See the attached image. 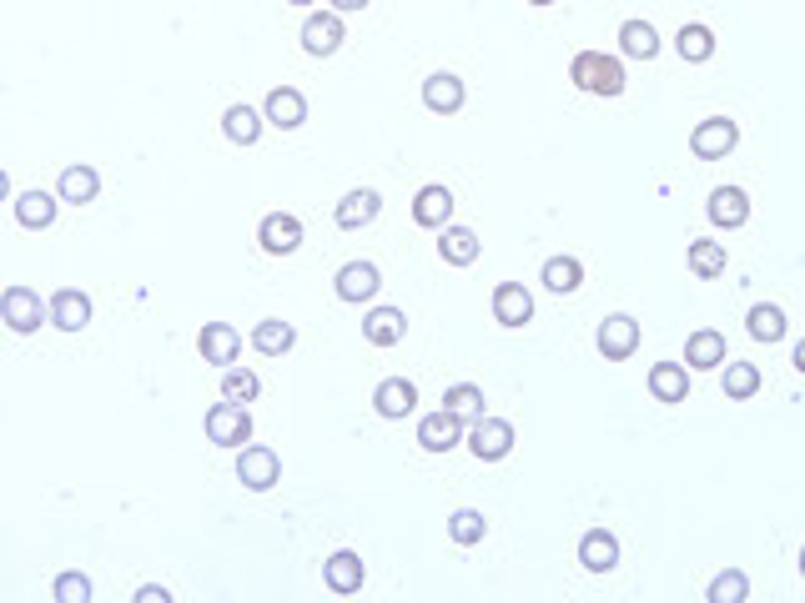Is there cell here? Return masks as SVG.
Instances as JSON below:
<instances>
[{"label": "cell", "instance_id": "cell-1", "mask_svg": "<svg viewBox=\"0 0 805 603\" xmlns=\"http://www.w3.org/2000/svg\"><path fill=\"white\" fill-rule=\"evenodd\" d=\"M570 81L579 86V91H589V97H625V66L614 61V55L604 51H579L570 61Z\"/></svg>", "mask_w": 805, "mask_h": 603}, {"label": "cell", "instance_id": "cell-2", "mask_svg": "<svg viewBox=\"0 0 805 603\" xmlns=\"http://www.w3.org/2000/svg\"><path fill=\"white\" fill-rule=\"evenodd\" d=\"M207 438L217 442V448H242V442L252 438V412L247 402H212L207 408Z\"/></svg>", "mask_w": 805, "mask_h": 603}, {"label": "cell", "instance_id": "cell-3", "mask_svg": "<svg viewBox=\"0 0 805 603\" xmlns=\"http://www.w3.org/2000/svg\"><path fill=\"white\" fill-rule=\"evenodd\" d=\"M0 317H5V328L11 332H36L41 322H51V302H41V292L30 287H5V297H0Z\"/></svg>", "mask_w": 805, "mask_h": 603}, {"label": "cell", "instance_id": "cell-4", "mask_svg": "<svg viewBox=\"0 0 805 603\" xmlns=\"http://www.w3.org/2000/svg\"><path fill=\"white\" fill-rule=\"evenodd\" d=\"M237 478H242V488H252V493H267V488L282 478V458L272 448H263V442H252V448L237 452Z\"/></svg>", "mask_w": 805, "mask_h": 603}, {"label": "cell", "instance_id": "cell-5", "mask_svg": "<svg viewBox=\"0 0 805 603\" xmlns=\"http://www.w3.org/2000/svg\"><path fill=\"white\" fill-rule=\"evenodd\" d=\"M736 146H740V126L725 121V116H710V121H700L690 131V151L700 162H720V156H730Z\"/></svg>", "mask_w": 805, "mask_h": 603}, {"label": "cell", "instance_id": "cell-6", "mask_svg": "<svg viewBox=\"0 0 805 603\" xmlns=\"http://www.w3.org/2000/svg\"><path fill=\"white\" fill-rule=\"evenodd\" d=\"M469 448L478 463H499L514 452V423H503V418H478L469 433Z\"/></svg>", "mask_w": 805, "mask_h": 603}, {"label": "cell", "instance_id": "cell-7", "mask_svg": "<svg viewBox=\"0 0 805 603\" xmlns=\"http://www.w3.org/2000/svg\"><path fill=\"white\" fill-rule=\"evenodd\" d=\"M599 352H604V362H625V357H635L639 347V322L629 312H614L599 322Z\"/></svg>", "mask_w": 805, "mask_h": 603}, {"label": "cell", "instance_id": "cell-8", "mask_svg": "<svg viewBox=\"0 0 805 603\" xmlns=\"http://www.w3.org/2000/svg\"><path fill=\"white\" fill-rule=\"evenodd\" d=\"M257 242H263L267 257H292V252L303 247V221L292 217V211H272L257 227Z\"/></svg>", "mask_w": 805, "mask_h": 603}, {"label": "cell", "instance_id": "cell-9", "mask_svg": "<svg viewBox=\"0 0 805 603\" xmlns=\"http://www.w3.org/2000/svg\"><path fill=\"white\" fill-rule=\"evenodd\" d=\"M343 41H347L343 11H322V15H307L303 21V51L307 55H333Z\"/></svg>", "mask_w": 805, "mask_h": 603}, {"label": "cell", "instance_id": "cell-10", "mask_svg": "<svg viewBox=\"0 0 805 603\" xmlns=\"http://www.w3.org/2000/svg\"><path fill=\"white\" fill-rule=\"evenodd\" d=\"M196 352H202V362H212V368H232L237 352H242V337H237L232 322H207L202 337H196Z\"/></svg>", "mask_w": 805, "mask_h": 603}, {"label": "cell", "instance_id": "cell-11", "mask_svg": "<svg viewBox=\"0 0 805 603\" xmlns=\"http://www.w3.org/2000/svg\"><path fill=\"white\" fill-rule=\"evenodd\" d=\"M418 442H423L429 452H448V448H459V442H463V418H459V412H448V408L429 412V418L418 423Z\"/></svg>", "mask_w": 805, "mask_h": 603}, {"label": "cell", "instance_id": "cell-12", "mask_svg": "<svg viewBox=\"0 0 805 603\" xmlns=\"http://www.w3.org/2000/svg\"><path fill=\"white\" fill-rule=\"evenodd\" d=\"M337 297L343 302H373L378 287H383V272H378L373 261H347L343 272H337Z\"/></svg>", "mask_w": 805, "mask_h": 603}, {"label": "cell", "instance_id": "cell-13", "mask_svg": "<svg viewBox=\"0 0 805 603\" xmlns=\"http://www.w3.org/2000/svg\"><path fill=\"white\" fill-rule=\"evenodd\" d=\"M579 563L589 568V574H610V568H619V538H614L610 528H589V534L579 538Z\"/></svg>", "mask_w": 805, "mask_h": 603}, {"label": "cell", "instance_id": "cell-14", "mask_svg": "<svg viewBox=\"0 0 805 603\" xmlns=\"http://www.w3.org/2000/svg\"><path fill=\"white\" fill-rule=\"evenodd\" d=\"M705 211H710V221H715V227L736 232V227H745V221H750V196L740 192V187H715Z\"/></svg>", "mask_w": 805, "mask_h": 603}, {"label": "cell", "instance_id": "cell-15", "mask_svg": "<svg viewBox=\"0 0 805 603\" xmlns=\"http://www.w3.org/2000/svg\"><path fill=\"white\" fill-rule=\"evenodd\" d=\"M494 317H499L503 328H524L528 317H534V297H528L524 282H499L494 287Z\"/></svg>", "mask_w": 805, "mask_h": 603}, {"label": "cell", "instance_id": "cell-16", "mask_svg": "<svg viewBox=\"0 0 805 603\" xmlns=\"http://www.w3.org/2000/svg\"><path fill=\"white\" fill-rule=\"evenodd\" d=\"M373 408H378V418H408V412L418 408V387L408 383V377H388V383H378L373 387Z\"/></svg>", "mask_w": 805, "mask_h": 603}, {"label": "cell", "instance_id": "cell-17", "mask_svg": "<svg viewBox=\"0 0 805 603\" xmlns=\"http://www.w3.org/2000/svg\"><path fill=\"white\" fill-rule=\"evenodd\" d=\"M448 217H453V192H448V187H423V192L413 196V221H418V227L444 232Z\"/></svg>", "mask_w": 805, "mask_h": 603}, {"label": "cell", "instance_id": "cell-18", "mask_svg": "<svg viewBox=\"0 0 805 603\" xmlns=\"http://www.w3.org/2000/svg\"><path fill=\"white\" fill-rule=\"evenodd\" d=\"M423 106L438 111V116H453L463 111V81L453 70H433L429 81H423Z\"/></svg>", "mask_w": 805, "mask_h": 603}, {"label": "cell", "instance_id": "cell-19", "mask_svg": "<svg viewBox=\"0 0 805 603\" xmlns=\"http://www.w3.org/2000/svg\"><path fill=\"white\" fill-rule=\"evenodd\" d=\"M267 121L282 126V131H297L307 121V101L297 86H278V91H267Z\"/></svg>", "mask_w": 805, "mask_h": 603}, {"label": "cell", "instance_id": "cell-20", "mask_svg": "<svg viewBox=\"0 0 805 603\" xmlns=\"http://www.w3.org/2000/svg\"><path fill=\"white\" fill-rule=\"evenodd\" d=\"M403 332H408V317H403L398 307H373V312L362 317V337L373 347H398Z\"/></svg>", "mask_w": 805, "mask_h": 603}, {"label": "cell", "instance_id": "cell-21", "mask_svg": "<svg viewBox=\"0 0 805 603\" xmlns=\"http://www.w3.org/2000/svg\"><path fill=\"white\" fill-rule=\"evenodd\" d=\"M378 211H383V202H378V192H368V187H358V192H347L343 202H337V227L343 232H358V227H368V221H378Z\"/></svg>", "mask_w": 805, "mask_h": 603}, {"label": "cell", "instance_id": "cell-22", "mask_svg": "<svg viewBox=\"0 0 805 603\" xmlns=\"http://www.w3.org/2000/svg\"><path fill=\"white\" fill-rule=\"evenodd\" d=\"M51 322H56L61 332H81L86 322H91V297L76 287H61L56 297H51Z\"/></svg>", "mask_w": 805, "mask_h": 603}, {"label": "cell", "instance_id": "cell-23", "mask_svg": "<svg viewBox=\"0 0 805 603\" xmlns=\"http://www.w3.org/2000/svg\"><path fill=\"white\" fill-rule=\"evenodd\" d=\"M650 393H654V402H685L690 398V372H685V362H654Z\"/></svg>", "mask_w": 805, "mask_h": 603}, {"label": "cell", "instance_id": "cell-24", "mask_svg": "<svg viewBox=\"0 0 805 603\" xmlns=\"http://www.w3.org/2000/svg\"><path fill=\"white\" fill-rule=\"evenodd\" d=\"M685 362L694 372H710V368H725V337L715 328H700L690 332V343H685Z\"/></svg>", "mask_w": 805, "mask_h": 603}, {"label": "cell", "instance_id": "cell-25", "mask_svg": "<svg viewBox=\"0 0 805 603\" xmlns=\"http://www.w3.org/2000/svg\"><path fill=\"white\" fill-rule=\"evenodd\" d=\"M56 206H61V196H51V192H21L15 196V221L30 227V232H46L56 221Z\"/></svg>", "mask_w": 805, "mask_h": 603}, {"label": "cell", "instance_id": "cell-26", "mask_svg": "<svg viewBox=\"0 0 805 603\" xmlns=\"http://www.w3.org/2000/svg\"><path fill=\"white\" fill-rule=\"evenodd\" d=\"M322 578H328V589L333 593H358L362 589V559L353 549L333 553V559L322 563Z\"/></svg>", "mask_w": 805, "mask_h": 603}, {"label": "cell", "instance_id": "cell-27", "mask_svg": "<svg viewBox=\"0 0 805 603\" xmlns=\"http://www.w3.org/2000/svg\"><path fill=\"white\" fill-rule=\"evenodd\" d=\"M292 343H297V328H292V322H282V317H267V322H257V328H252V347H257L263 357L292 352Z\"/></svg>", "mask_w": 805, "mask_h": 603}, {"label": "cell", "instance_id": "cell-28", "mask_svg": "<svg viewBox=\"0 0 805 603\" xmlns=\"http://www.w3.org/2000/svg\"><path fill=\"white\" fill-rule=\"evenodd\" d=\"M97 196H101L97 166H66V171H61V202L86 206V202H97Z\"/></svg>", "mask_w": 805, "mask_h": 603}, {"label": "cell", "instance_id": "cell-29", "mask_svg": "<svg viewBox=\"0 0 805 603\" xmlns=\"http://www.w3.org/2000/svg\"><path fill=\"white\" fill-rule=\"evenodd\" d=\"M438 257H444L448 267H473V261H478V236H473L469 227H444V232H438Z\"/></svg>", "mask_w": 805, "mask_h": 603}, {"label": "cell", "instance_id": "cell-30", "mask_svg": "<svg viewBox=\"0 0 805 603\" xmlns=\"http://www.w3.org/2000/svg\"><path fill=\"white\" fill-rule=\"evenodd\" d=\"M745 328H750V337H755V343H780V337H785V312H780L776 302H755V307H750V317H745Z\"/></svg>", "mask_w": 805, "mask_h": 603}, {"label": "cell", "instance_id": "cell-31", "mask_svg": "<svg viewBox=\"0 0 805 603\" xmlns=\"http://www.w3.org/2000/svg\"><path fill=\"white\" fill-rule=\"evenodd\" d=\"M619 51H625L629 61H654V55H660V36H654L650 21H625V26H619Z\"/></svg>", "mask_w": 805, "mask_h": 603}, {"label": "cell", "instance_id": "cell-32", "mask_svg": "<svg viewBox=\"0 0 805 603\" xmlns=\"http://www.w3.org/2000/svg\"><path fill=\"white\" fill-rule=\"evenodd\" d=\"M675 51H680V61H690V66H705L710 55H715V30L690 21V26H680V36H675Z\"/></svg>", "mask_w": 805, "mask_h": 603}, {"label": "cell", "instance_id": "cell-33", "mask_svg": "<svg viewBox=\"0 0 805 603\" xmlns=\"http://www.w3.org/2000/svg\"><path fill=\"white\" fill-rule=\"evenodd\" d=\"M544 287L559 292V297H570V292L584 287V267L579 257H549L544 261Z\"/></svg>", "mask_w": 805, "mask_h": 603}, {"label": "cell", "instance_id": "cell-34", "mask_svg": "<svg viewBox=\"0 0 805 603\" xmlns=\"http://www.w3.org/2000/svg\"><path fill=\"white\" fill-rule=\"evenodd\" d=\"M222 131H227V141H237V146H257V137H263V116H257L252 106H227Z\"/></svg>", "mask_w": 805, "mask_h": 603}, {"label": "cell", "instance_id": "cell-35", "mask_svg": "<svg viewBox=\"0 0 805 603\" xmlns=\"http://www.w3.org/2000/svg\"><path fill=\"white\" fill-rule=\"evenodd\" d=\"M755 393H761V368L755 362H725V398L745 402Z\"/></svg>", "mask_w": 805, "mask_h": 603}, {"label": "cell", "instance_id": "cell-36", "mask_svg": "<svg viewBox=\"0 0 805 603\" xmlns=\"http://www.w3.org/2000/svg\"><path fill=\"white\" fill-rule=\"evenodd\" d=\"M690 272L694 277H720L725 272V242H710V236L690 242Z\"/></svg>", "mask_w": 805, "mask_h": 603}, {"label": "cell", "instance_id": "cell-37", "mask_svg": "<svg viewBox=\"0 0 805 603\" xmlns=\"http://www.w3.org/2000/svg\"><path fill=\"white\" fill-rule=\"evenodd\" d=\"M444 408L459 412L463 423H478V418H484V393H478L473 383H459V387H448L444 393Z\"/></svg>", "mask_w": 805, "mask_h": 603}, {"label": "cell", "instance_id": "cell-38", "mask_svg": "<svg viewBox=\"0 0 805 603\" xmlns=\"http://www.w3.org/2000/svg\"><path fill=\"white\" fill-rule=\"evenodd\" d=\"M484 534H488V523H484V513H473V508H459V513L448 518V538H453V543H463V549L484 543Z\"/></svg>", "mask_w": 805, "mask_h": 603}, {"label": "cell", "instance_id": "cell-39", "mask_svg": "<svg viewBox=\"0 0 805 603\" xmlns=\"http://www.w3.org/2000/svg\"><path fill=\"white\" fill-rule=\"evenodd\" d=\"M257 393H263L257 372H247V368H222V398H227V402H252Z\"/></svg>", "mask_w": 805, "mask_h": 603}, {"label": "cell", "instance_id": "cell-40", "mask_svg": "<svg viewBox=\"0 0 805 603\" xmlns=\"http://www.w3.org/2000/svg\"><path fill=\"white\" fill-rule=\"evenodd\" d=\"M750 593V578L740 568H725V574L710 578V603H745Z\"/></svg>", "mask_w": 805, "mask_h": 603}, {"label": "cell", "instance_id": "cell-41", "mask_svg": "<svg viewBox=\"0 0 805 603\" xmlns=\"http://www.w3.org/2000/svg\"><path fill=\"white\" fill-rule=\"evenodd\" d=\"M56 603H91V578H86V574H61L56 578Z\"/></svg>", "mask_w": 805, "mask_h": 603}, {"label": "cell", "instance_id": "cell-42", "mask_svg": "<svg viewBox=\"0 0 805 603\" xmlns=\"http://www.w3.org/2000/svg\"><path fill=\"white\" fill-rule=\"evenodd\" d=\"M137 603H171V589H162V583H146V589L137 593Z\"/></svg>", "mask_w": 805, "mask_h": 603}, {"label": "cell", "instance_id": "cell-43", "mask_svg": "<svg viewBox=\"0 0 805 603\" xmlns=\"http://www.w3.org/2000/svg\"><path fill=\"white\" fill-rule=\"evenodd\" d=\"M373 0H333V11H343V15H353V11H368Z\"/></svg>", "mask_w": 805, "mask_h": 603}, {"label": "cell", "instance_id": "cell-44", "mask_svg": "<svg viewBox=\"0 0 805 603\" xmlns=\"http://www.w3.org/2000/svg\"><path fill=\"white\" fill-rule=\"evenodd\" d=\"M795 368L805 372V337H801V343H795Z\"/></svg>", "mask_w": 805, "mask_h": 603}, {"label": "cell", "instance_id": "cell-45", "mask_svg": "<svg viewBox=\"0 0 805 603\" xmlns=\"http://www.w3.org/2000/svg\"><path fill=\"white\" fill-rule=\"evenodd\" d=\"M528 5H554V0H528Z\"/></svg>", "mask_w": 805, "mask_h": 603}, {"label": "cell", "instance_id": "cell-46", "mask_svg": "<svg viewBox=\"0 0 805 603\" xmlns=\"http://www.w3.org/2000/svg\"><path fill=\"white\" fill-rule=\"evenodd\" d=\"M288 5H312V0H288Z\"/></svg>", "mask_w": 805, "mask_h": 603}, {"label": "cell", "instance_id": "cell-47", "mask_svg": "<svg viewBox=\"0 0 805 603\" xmlns=\"http://www.w3.org/2000/svg\"><path fill=\"white\" fill-rule=\"evenodd\" d=\"M801 574H805V549H801Z\"/></svg>", "mask_w": 805, "mask_h": 603}]
</instances>
